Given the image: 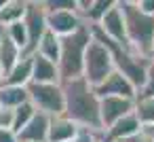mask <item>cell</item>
Returning a JSON list of instances; mask_svg holds the SVG:
<instances>
[{"label": "cell", "instance_id": "cell-1", "mask_svg": "<svg viewBox=\"0 0 154 142\" xmlns=\"http://www.w3.org/2000/svg\"><path fill=\"white\" fill-rule=\"evenodd\" d=\"M63 89V117H68L78 127L101 129L99 121V95L95 93V87H91L82 76L61 83Z\"/></svg>", "mask_w": 154, "mask_h": 142}, {"label": "cell", "instance_id": "cell-2", "mask_svg": "<svg viewBox=\"0 0 154 142\" xmlns=\"http://www.w3.org/2000/svg\"><path fill=\"white\" fill-rule=\"evenodd\" d=\"M89 28H91L93 38H97L99 43H103V45L108 47V51H110V55H112L114 70L120 72L122 76H127L129 83H131V85L137 89V93H139V91L143 89V85H146V76H148V68H150V60L143 57V55H139V53H135V51L129 49V47H120V45L108 40L97 28H93V26H89Z\"/></svg>", "mask_w": 154, "mask_h": 142}, {"label": "cell", "instance_id": "cell-3", "mask_svg": "<svg viewBox=\"0 0 154 142\" xmlns=\"http://www.w3.org/2000/svg\"><path fill=\"white\" fill-rule=\"evenodd\" d=\"M91 38H93V36H91V28H89V26H82V28L76 30L74 34L59 38L61 49H59L57 70H59V79H61V83L82 76L85 51H87Z\"/></svg>", "mask_w": 154, "mask_h": 142}, {"label": "cell", "instance_id": "cell-4", "mask_svg": "<svg viewBox=\"0 0 154 142\" xmlns=\"http://www.w3.org/2000/svg\"><path fill=\"white\" fill-rule=\"evenodd\" d=\"M120 9H122V17H125V32H127V43L129 47L148 57L150 45L154 40V17L141 13L133 0H118Z\"/></svg>", "mask_w": 154, "mask_h": 142}, {"label": "cell", "instance_id": "cell-5", "mask_svg": "<svg viewBox=\"0 0 154 142\" xmlns=\"http://www.w3.org/2000/svg\"><path fill=\"white\" fill-rule=\"evenodd\" d=\"M93 36V34H91ZM114 72V64H112V55L108 51V47L103 43H99L97 38H91L87 51H85V62H82V79L91 85L97 87L99 83H103L110 74Z\"/></svg>", "mask_w": 154, "mask_h": 142}, {"label": "cell", "instance_id": "cell-6", "mask_svg": "<svg viewBox=\"0 0 154 142\" xmlns=\"http://www.w3.org/2000/svg\"><path fill=\"white\" fill-rule=\"evenodd\" d=\"M28 102L49 117L63 115V89L61 83L47 85V83H30L28 87Z\"/></svg>", "mask_w": 154, "mask_h": 142}, {"label": "cell", "instance_id": "cell-7", "mask_svg": "<svg viewBox=\"0 0 154 142\" xmlns=\"http://www.w3.org/2000/svg\"><path fill=\"white\" fill-rule=\"evenodd\" d=\"M23 26H26V32H28V47H26L21 57H32L36 53V47H38L40 38L47 32V11H45L42 0H28Z\"/></svg>", "mask_w": 154, "mask_h": 142}, {"label": "cell", "instance_id": "cell-8", "mask_svg": "<svg viewBox=\"0 0 154 142\" xmlns=\"http://www.w3.org/2000/svg\"><path fill=\"white\" fill-rule=\"evenodd\" d=\"M93 28H97L108 40H112V43H116V45H120V47H129V43H127V32H125V17H122V9H120V2L118 0H114L112 2V7L106 11V15L101 17V21L97 24V26H93ZM131 49V47H129Z\"/></svg>", "mask_w": 154, "mask_h": 142}, {"label": "cell", "instance_id": "cell-9", "mask_svg": "<svg viewBox=\"0 0 154 142\" xmlns=\"http://www.w3.org/2000/svg\"><path fill=\"white\" fill-rule=\"evenodd\" d=\"M85 26V21L80 19V15L76 13V9H68V11H47V30L51 34H55L57 38L70 36L76 30H80Z\"/></svg>", "mask_w": 154, "mask_h": 142}, {"label": "cell", "instance_id": "cell-10", "mask_svg": "<svg viewBox=\"0 0 154 142\" xmlns=\"http://www.w3.org/2000/svg\"><path fill=\"white\" fill-rule=\"evenodd\" d=\"M135 100L129 98H99V121L101 129H108L125 115L133 112Z\"/></svg>", "mask_w": 154, "mask_h": 142}, {"label": "cell", "instance_id": "cell-11", "mask_svg": "<svg viewBox=\"0 0 154 142\" xmlns=\"http://www.w3.org/2000/svg\"><path fill=\"white\" fill-rule=\"evenodd\" d=\"M95 93L99 98H129V100H135L137 98V89L129 83L127 76H122L116 70L103 83H99L95 87Z\"/></svg>", "mask_w": 154, "mask_h": 142}, {"label": "cell", "instance_id": "cell-12", "mask_svg": "<svg viewBox=\"0 0 154 142\" xmlns=\"http://www.w3.org/2000/svg\"><path fill=\"white\" fill-rule=\"evenodd\" d=\"M141 129L143 127H141L139 119L135 117V112H129L122 119H118L114 125H110L108 129H103V140L106 142H127L133 136H137Z\"/></svg>", "mask_w": 154, "mask_h": 142}, {"label": "cell", "instance_id": "cell-13", "mask_svg": "<svg viewBox=\"0 0 154 142\" xmlns=\"http://www.w3.org/2000/svg\"><path fill=\"white\" fill-rule=\"evenodd\" d=\"M49 121L51 117L45 112H38L30 119V123L17 134V138L21 142H47V134H49Z\"/></svg>", "mask_w": 154, "mask_h": 142}, {"label": "cell", "instance_id": "cell-14", "mask_svg": "<svg viewBox=\"0 0 154 142\" xmlns=\"http://www.w3.org/2000/svg\"><path fill=\"white\" fill-rule=\"evenodd\" d=\"M78 125L72 123L68 117L59 115V117H51L49 121V134H47V142H72L78 134Z\"/></svg>", "mask_w": 154, "mask_h": 142}, {"label": "cell", "instance_id": "cell-15", "mask_svg": "<svg viewBox=\"0 0 154 142\" xmlns=\"http://www.w3.org/2000/svg\"><path fill=\"white\" fill-rule=\"evenodd\" d=\"M32 83H47V85L61 83L57 66L40 55H32Z\"/></svg>", "mask_w": 154, "mask_h": 142}, {"label": "cell", "instance_id": "cell-16", "mask_svg": "<svg viewBox=\"0 0 154 142\" xmlns=\"http://www.w3.org/2000/svg\"><path fill=\"white\" fill-rule=\"evenodd\" d=\"M32 83V57H21L2 79V85L11 87H28Z\"/></svg>", "mask_w": 154, "mask_h": 142}, {"label": "cell", "instance_id": "cell-17", "mask_svg": "<svg viewBox=\"0 0 154 142\" xmlns=\"http://www.w3.org/2000/svg\"><path fill=\"white\" fill-rule=\"evenodd\" d=\"M26 9H28V0H7V5L0 11V26L7 28L15 21H23Z\"/></svg>", "mask_w": 154, "mask_h": 142}, {"label": "cell", "instance_id": "cell-18", "mask_svg": "<svg viewBox=\"0 0 154 142\" xmlns=\"http://www.w3.org/2000/svg\"><path fill=\"white\" fill-rule=\"evenodd\" d=\"M28 102V89L26 87H11V85H0V106L15 110L17 106Z\"/></svg>", "mask_w": 154, "mask_h": 142}, {"label": "cell", "instance_id": "cell-19", "mask_svg": "<svg viewBox=\"0 0 154 142\" xmlns=\"http://www.w3.org/2000/svg\"><path fill=\"white\" fill-rule=\"evenodd\" d=\"M59 49H61L59 38L47 30L45 36L40 38V43H38L34 55H40V57H45V60H49V62H53V64L57 66V62H59Z\"/></svg>", "mask_w": 154, "mask_h": 142}, {"label": "cell", "instance_id": "cell-20", "mask_svg": "<svg viewBox=\"0 0 154 142\" xmlns=\"http://www.w3.org/2000/svg\"><path fill=\"white\" fill-rule=\"evenodd\" d=\"M133 112L139 119L141 127H152L154 125V95H137Z\"/></svg>", "mask_w": 154, "mask_h": 142}, {"label": "cell", "instance_id": "cell-21", "mask_svg": "<svg viewBox=\"0 0 154 142\" xmlns=\"http://www.w3.org/2000/svg\"><path fill=\"white\" fill-rule=\"evenodd\" d=\"M21 60V51L7 38V34H5V40L0 43V70H2V74H7L17 62Z\"/></svg>", "mask_w": 154, "mask_h": 142}, {"label": "cell", "instance_id": "cell-22", "mask_svg": "<svg viewBox=\"0 0 154 142\" xmlns=\"http://www.w3.org/2000/svg\"><path fill=\"white\" fill-rule=\"evenodd\" d=\"M5 34H7V38H9V40L21 51V55H23V51H26V47H28V32H26L23 21H15V24L7 26V28H5Z\"/></svg>", "mask_w": 154, "mask_h": 142}, {"label": "cell", "instance_id": "cell-23", "mask_svg": "<svg viewBox=\"0 0 154 142\" xmlns=\"http://www.w3.org/2000/svg\"><path fill=\"white\" fill-rule=\"evenodd\" d=\"M36 115V108L30 104V102H26V104H21V106H17L15 110H13V131L15 134H19L28 123H30V119Z\"/></svg>", "mask_w": 154, "mask_h": 142}, {"label": "cell", "instance_id": "cell-24", "mask_svg": "<svg viewBox=\"0 0 154 142\" xmlns=\"http://www.w3.org/2000/svg\"><path fill=\"white\" fill-rule=\"evenodd\" d=\"M99 138H103V131H95V129L80 127L78 134H76V138H74L72 142H95V140H99Z\"/></svg>", "mask_w": 154, "mask_h": 142}, {"label": "cell", "instance_id": "cell-25", "mask_svg": "<svg viewBox=\"0 0 154 142\" xmlns=\"http://www.w3.org/2000/svg\"><path fill=\"white\" fill-rule=\"evenodd\" d=\"M137 95H154V62H150L148 68V76H146V85Z\"/></svg>", "mask_w": 154, "mask_h": 142}, {"label": "cell", "instance_id": "cell-26", "mask_svg": "<svg viewBox=\"0 0 154 142\" xmlns=\"http://www.w3.org/2000/svg\"><path fill=\"white\" fill-rule=\"evenodd\" d=\"M0 127L2 129H13V110L0 106Z\"/></svg>", "mask_w": 154, "mask_h": 142}, {"label": "cell", "instance_id": "cell-27", "mask_svg": "<svg viewBox=\"0 0 154 142\" xmlns=\"http://www.w3.org/2000/svg\"><path fill=\"white\" fill-rule=\"evenodd\" d=\"M133 2H135V7H137L141 13L154 17V0H133Z\"/></svg>", "mask_w": 154, "mask_h": 142}, {"label": "cell", "instance_id": "cell-28", "mask_svg": "<svg viewBox=\"0 0 154 142\" xmlns=\"http://www.w3.org/2000/svg\"><path fill=\"white\" fill-rule=\"evenodd\" d=\"M0 142H19L17 134L13 129H2L0 127Z\"/></svg>", "mask_w": 154, "mask_h": 142}, {"label": "cell", "instance_id": "cell-29", "mask_svg": "<svg viewBox=\"0 0 154 142\" xmlns=\"http://www.w3.org/2000/svg\"><path fill=\"white\" fill-rule=\"evenodd\" d=\"M127 142H154V140H152V138H150V136L141 129L137 136H133V138H131V140H127Z\"/></svg>", "mask_w": 154, "mask_h": 142}, {"label": "cell", "instance_id": "cell-30", "mask_svg": "<svg viewBox=\"0 0 154 142\" xmlns=\"http://www.w3.org/2000/svg\"><path fill=\"white\" fill-rule=\"evenodd\" d=\"M148 60H150V62H154V40H152V45H150V51H148Z\"/></svg>", "mask_w": 154, "mask_h": 142}, {"label": "cell", "instance_id": "cell-31", "mask_svg": "<svg viewBox=\"0 0 154 142\" xmlns=\"http://www.w3.org/2000/svg\"><path fill=\"white\" fill-rule=\"evenodd\" d=\"M143 131H146V134H148V136L154 140V125H152V127H143Z\"/></svg>", "mask_w": 154, "mask_h": 142}, {"label": "cell", "instance_id": "cell-32", "mask_svg": "<svg viewBox=\"0 0 154 142\" xmlns=\"http://www.w3.org/2000/svg\"><path fill=\"white\" fill-rule=\"evenodd\" d=\"M2 40H5V28L0 26V43H2Z\"/></svg>", "mask_w": 154, "mask_h": 142}, {"label": "cell", "instance_id": "cell-33", "mask_svg": "<svg viewBox=\"0 0 154 142\" xmlns=\"http://www.w3.org/2000/svg\"><path fill=\"white\" fill-rule=\"evenodd\" d=\"M7 5V0H0V11H2V7Z\"/></svg>", "mask_w": 154, "mask_h": 142}, {"label": "cell", "instance_id": "cell-34", "mask_svg": "<svg viewBox=\"0 0 154 142\" xmlns=\"http://www.w3.org/2000/svg\"><path fill=\"white\" fill-rule=\"evenodd\" d=\"M2 79H5V74H2V70H0V85H2Z\"/></svg>", "mask_w": 154, "mask_h": 142}, {"label": "cell", "instance_id": "cell-35", "mask_svg": "<svg viewBox=\"0 0 154 142\" xmlns=\"http://www.w3.org/2000/svg\"><path fill=\"white\" fill-rule=\"evenodd\" d=\"M95 142H106V140H103V138H99V140H95Z\"/></svg>", "mask_w": 154, "mask_h": 142}, {"label": "cell", "instance_id": "cell-36", "mask_svg": "<svg viewBox=\"0 0 154 142\" xmlns=\"http://www.w3.org/2000/svg\"><path fill=\"white\" fill-rule=\"evenodd\" d=\"M19 142H21V140H19Z\"/></svg>", "mask_w": 154, "mask_h": 142}]
</instances>
